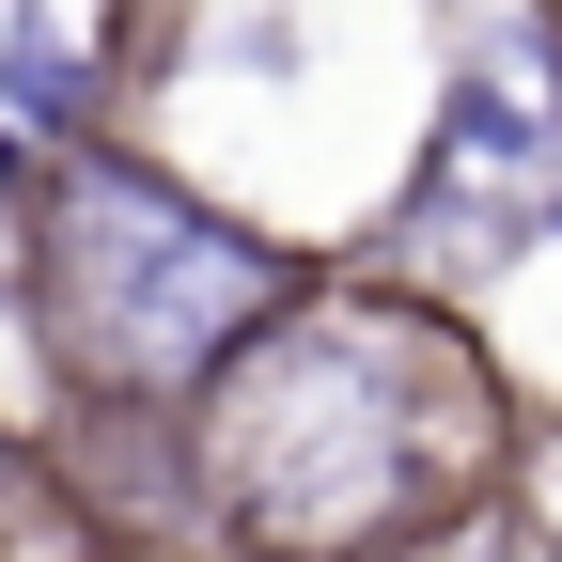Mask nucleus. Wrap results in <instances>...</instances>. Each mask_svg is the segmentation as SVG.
I'll list each match as a JSON object with an SVG mask.
<instances>
[{
    "mask_svg": "<svg viewBox=\"0 0 562 562\" xmlns=\"http://www.w3.org/2000/svg\"><path fill=\"white\" fill-rule=\"evenodd\" d=\"M501 469L484 360L406 297H281L203 391V484L266 562H375Z\"/></svg>",
    "mask_w": 562,
    "mask_h": 562,
    "instance_id": "1",
    "label": "nucleus"
},
{
    "mask_svg": "<svg viewBox=\"0 0 562 562\" xmlns=\"http://www.w3.org/2000/svg\"><path fill=\"white\" fill-rule=\"evenodd\" d=\"M281 297H297V250H266L250 220L188 203L172 172L110 157V140H79V157L47 172L32 313H47V344H63L79 391H110V406H203L220 360Z\"/></svg>",
    "mask_w": 562,
    "mask_h": 562,
    "instance_id": "2",
    "label": "nucleus"
},
{
    "mask_svg": "<svg viewBox=\"0 0 562 562\" xmlns=\"http://www.w3.org/2000/svg\"><path fill=\"white\" fill-rule=\"evenodd\" d=\"M547 220H562V47H547V16H516L438 94V140H422V188H406V250L501 266Z\"/></svg>",
    "mask_w": 562,
    "mask_h": 562,
    "instance_id": "3",
    "label": "nucleus"
},
{
    "mask_svg": "<svg viewBox=\"0 0 562 562\" xmlns=\"http://www.w3.org/2000/svg\"><path fill=\"white\" fill-rule=\"evenodd\" d=\"M0 125H16V140H63V157H79V125H94V47L63 32L47 0L0 16Z\"/></svg>",
    "mask_w": 562,
    "mask_h": 562,
    "instance_id": "4",
    "label": "nucleus"
},
{
    "mask_svg": "<svg viewBox=\"0 0 562 562\" xmlns=\"http://www.w3.org/2000/svg\"><path fill=\"white\" fill-rule=\"evenodd\" d=\"M16 172H32V140H16V125H0V188H16Z\"/></svg>",
    "mask_w": 562,
    "mask_h": 562,
    "instance_id": "5",
    "label": "nucleus"
},
{
    "mask_svg": "<svg viewBox=\"0 0 562 562\" xmlns=\"http://www.w3.org/2000/svg\"><path fill=\"white\" fill-rule=\"evenodd\" d=\"M547 235H562V220H547Z\"/></svg>",
    "mask_w": 562,
    "mask_h": 562,
    "instance_id": "6",
    "label": "nucleus"
}]
</instances>
